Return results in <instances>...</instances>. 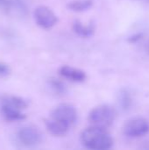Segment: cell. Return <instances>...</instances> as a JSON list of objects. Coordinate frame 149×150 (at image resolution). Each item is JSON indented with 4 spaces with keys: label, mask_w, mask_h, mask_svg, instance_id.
I'll return each mask as SVG.
<instances>
[{
    "label": "cell",
    "mask_w": 149,
    "mask_h": 150,
    "mask_svg": "<svg viewBox=\"0 0 149 150\" xmlns=\"http://www.w3.org/2000/svg\"><path fill=\"white\" fill-rule=\"evenodd\" d=\"M81 142L86 148L96 150L109 149L113 145V139L106 128L96 126L90 127L83 131Z\"/></svg>",
    "instance_id": "6da1fadb"
},
{
    "label": "cell",
    "mask_w": 149,
    "mask_h": 150,
    "mask_svg": "<svg viewBox=\"0 0 149 150\" xmlns=\"http://www.w3.org/2000/svg\"><path fill=\"white\" fill-rule=\"evenodd\" d=\"M116 118L115 109L109 105H100L89 113L88 120L92 126L107 128L112 125Z\"/></svg>",
    "instance_id": "7a4b0ae2"
},
{
    "label": "cell",
    "mask_w": 149,
    "mask_h": 150,
    "mask_svg": "<svg viewBox=\"0 0 149 150\" xmlns=\"http://www.w3.org/2000/svg\"><path fill=\"white\" fill-rule=\"evenodd\" d=\"M149 122L144 118L136 117L126 121L123 127V133L126 137L138 138L148 134Z\"/></svg>",
    "instance_id": "3957f363"
},
{
    "label": "cell",
    "mask_w": 149,
    "mask_h": 150,
    "mask_svg": "<svg viewBox=\"0 0 149 150\" xmlns=\"http://www.w3.org/2000/svg\"><path fill=\"white\" fill-rule=\"evenodd\" d=\"M50 118L61 121L70 127L77 120V111L71 104H61L52 111Z\"/></svg>",
    "instance_id": "277c9868"
},
{
    "label": "cell",
    "mask_w": 149,
    "mask_h": 150,
    "mask_svg": "<svg viewBox=\"0 0 149 150\" xmlns=\"http://www.w3.org/2000/svg\"><path fill=\"white\" fill-rule=\"evenodd\" d=\"M17 138L21 145L27 148L36 147L42 142L41 132L32 126L21 127L17 133Z\"/></svg>",
    "instance_id": "5b68a950"
},
{
    "label": "cell",
    "mask_w": 149,
    "mask_h": 150,
    "mask_svg": "<svg viewBox=\"0 0 149 150\" xmlns=\"http://www.w3.org/2000/svg\"><path fill=\"white\" fill-rule=\"evenodd\" d=\"M33 17L36 24L44 29L52 28L58 22V18L55 13L45 5L38 6L34 10Z\"/></svg>",
    "instance_id": "8992f818"
},
{
    "label": "cell",
    "mask_w": 149,
    "mask_h": 150,
    "mask_svg": "<svg viewBox=\"0 0 149 150\" xmlns=\"http://www.w3.org/2000/svg\"><path fill=\"white\" fill-rule=\"evenodd\" d=\"M60 75L62 76L63 77L71 80L73 82H77V83H81L83 82L86 79V73L79 69L74 68V67H70V66H62L60 70Z\"/></svg>",
    "instance_id": "52a82bcc"
},
{
    "label": "cell",
    "mask_w": 149,
    "mask_h": 150,
    "mask_svg": "<svg viewBox=\"0 0 149 150\" xmlns=\"http://www.w3.org/2000/svg\"><path fill=\"white\" fill-rule=\"evenodd\" d=\"M45 125L48 132L55 136H62L66 134L69 128L68 125L52 118L45 120Z\"/></svg>",
    "instance_id": "ba28073f"
},
{
    "label": "cell",
    "mask_w": 149,
    "mask_h": 150,
    "mask_svg": "<svg viewBox=\"0 0 149 150\" xmlns=\"http://www.w3.org/2000/svg\"><path fill=\"white\" fill-rule=\"evenodd\" d=\"M1 111L4 116L6 118V120H11V121L23 120L26 117L25 114L22 112V110L17 109L13 106H11L4 103H1Z\"/></svg>",
    "instance_id": "9c48e42d"
},
{
    "label": "cell",
    "mask_w": 149,
    "mask_h": 150,
    "mask_svg": "<svg viewBox=\"0 0 149 150\" xmlns=\"http://www.w3.org/2000/svg\"><path fill=\"white\" fill-rule=\"evenodd\" d=\"M74 32L83 38H88L93 35L95 32V25L93 22H90L88 25H83L80 20H76L73 24Z\"/></svg>",
    "instance_id": "30bf717a"
},
{
    "label": "cell",
    "mask_w": 149,
    "mask_h": 150,
    "mask_svg": "<svg viewBox=\"0 0 149 150\" xmlns=\"http://www.w3.org/2000/svg\"><path fill=\"white\" fill-rule=\"evenodd\" d=\"M117 100L119 108L124 112L130 110V108L132 107L133 97L131 92L127 89H121L119 91L117 96Z\"/></svg>",
    "instance_id": "8fae6325"
},
{
    "label": "cell",
    "mask_w": 149,
    "mask_h": 150,
    "mask_svg": "<svg viewBox=\"0 0 149 150\" xmlns=\"http://www.w3.org/2000/svg\"><path fill=\"white\" fill-rule=\"evenodd\" d=\"M1 103L9 105L19 110H25L28 106L27 101L18 96H6L2 99Z\"/></svg>",
    "instance_id": "7c38bea8"
},
{
    "label": "cell",
    "mask_w": 149,
    "mask_h": 150,
    "mask_svg": "<svg viewBox=\"0 0 149 150\" xmlns=\"http://www.w3.org/2000/svg\"><path fill=\"white\" fill-rule=\"evenodd\" d=\"M93 3L91 0H74L67 4V7L73 11L81 12L89 10L92 6Z\"/></svg>",
    "instance_id": "4fadbf2b"
},
{
    "label": "cell",
    "mask_w": 149,
    "mask_h": 150,
    "mask_svg": "<svg viewBox=\"0 0 149 150\" xmlns=\"http://www.w3.org/2000/svg\"><path fill=\"white\" fill-rule=\"evenodd\" d=\"M49 86L51 87V89L57 94L59 95H63L67 93V87L64 84L63 82H61V80L57 79V78H50L48 81Z\"/></svg>",
    "instance_id": "5bb4252c"
},
{
    "label": "cell",
    "mask_w": 149,
    "mask_h": 150,
    "mask_svg": "<svg viewBox=\"0 0 149 150\" xmlns=\"http://www.w3.org/2000/svg\"><path fill=\"white\" fill-rule=\"evenodd\" d=\"M16 8L21 15H26L28 11V5L26 0H12V8Z\"/></svg>",
    "instance_id": "9a60e30c"
},
{
    "label": "cell",
    "mask_w": 149,
    "mask_h": 150,
    "mask_svg": "<svg viewBox=\"0 0 149 150\" xmlns=\"http://www.w3.org/2000/svg\"><path fill=\"white\" fill-rule=\"evenodd\" d=\"M0 8L4 11H10L12 8V0H0Z\"/></svg>",
    "instance_id": "2e32d148"
},
{
    "label": "cell",
    "mask_w": 149,
    "mask_h": 150,
    "mask_svg": "<svg viewBox=\"0 0 149 150\" xmlns=\"http://www.w3.org/2000/svg\"><path fill=\"white\" fill-rule=\"evenodd\" d=\"M10 73V68L8 65L3 63V62H0V76H7L9 75Z\"/></svg>",
    "instance_id": "e0dca14e"
},
{
    "label": "cell",
    "mask_w": 149,
    "mask_h": 150,
    "mask_svg": "<svg viewBox=\"0 0 149 150\" xmlns=\"http://www.w3.org/2000/svg\"><path fill=\"white\" fill-rule=\"evenodd\" d=\"M142 37H143V33H136V34L131 36V37L129 38V41L134 43V42L140 40L141 39H142Z\"/></svg>",
    "instance_id": "ac0fdd59"
},
{
    "label": "cell",
    "mask_w": 149,
    "mask_h": 150,
    "mask_svg": "<svg viewBox=\"0 0 149 150\" xmlns=\"http://www.w3.org/2000/svg\"><path fill=\"white\" fill-rule=\"evenodd\" d=\"M145 51H146V53H148L149 54V40L146 43V46H145Z\"/></svg>",
    "instance_id": "d6986e66"
}]
</instances>
